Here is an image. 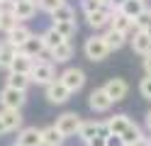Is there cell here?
<instances>
[{"mask_svg":"<svg viewBox=\"0 0 151 146\" xmlns=\"http://www.w3.org/2000/svg\"><path fill=\"white\" fill-rule=\"evenodd\" d=\"M83 51H86L88 61H102V58H107L110 46H107V42H105V37H102V34H93L90 39H86Z\"/></svg>","mask_w":151,"mask_h":146,"instance_id":"cell-1","label":"cell"},{"mask_svg":"<svg viewBox=\"0 0 151 146\" xmlns=\"http://www.w3.org/2000/svg\"><path fill=\"white\" fill-rule=\"evenodd\" d=\"M29 78H32V83H37V85H49L51 81H56V71H54V63L51 61H34V66H32V71H29Z\"/></svg>","mask_w":151,"mask_h":146,"instance_id":"cell-2","label":"cell"},{"mask_svg":"<svg viewBox=\"0 0 151 146\" xmlns=\"http://www.w3.org/2000/svg\"><path fill=\"white\" fill-rule=\"evenodd\" d=\"M81 114L78 112H63L59 119H56V129H59L66 139H68V136H76L78 134V129H81Z\"/></svg>","mask_w":151,"mask_h":146,"instance_id":"cell-3","label":"cell"},{"mask_svg":"<svg viewBox=\"0 0 151 146\" xmlns=\"http://www.w3.org/2000/svg\"><path fill=\"white\" fill-rule=\"evenodd\" d=\"M27 100L24 90H17L12 85H5L3 90H0V105L3 107H12V110H22V105Z\"/></svg>","mask_w":151,"mask_h":146,"instance_id":"cell-4","label":"cell"},{"mask_svg":"<svg viewBox=\"0 0 151 146\" xmlns=\"http://www.w3.org/2000/svg\"><path fill=\"white\" fill-rule=\"evenodd\" d=\"M59 81L68 88L71 93H78L83 85H86V73L81 71V68H66V71L59 76Z\"/></svg>","mask_w":151,"mask_h":146,"instance_id":"cell-5","label":"cell"},{"mask_svg":"<svg viewBox=\"0 0 151 146\" xmlns=\"http://www.w3.org/2000/svg\"><path fill=\"white\" fill-rule=\"evenodd\" d=\"M71 97V90L68 88H66L59 78H56V81H51L49 85H46V100H49L51 105H63L66 100H68Z\"/></svg>","mask_w":151,"mask_h":146,"instance_id":"cell-6","label":"cell"},{"mask_svg":"<svg viewBox=\"0 0 151 146\" xmlns=\"http://www.w3.org/2000/svg\"><path fill=\"white\" fill-rule=\"evenodd\" d=\"M88 105H90L93 112H107L112 107V100H110V95L105 93V88H95V90L88 95Z\"/></svg>","mask_w":151,"mask_h":146,"instance_id":"cell-7","label":"cell"},{"mask_svg":"<svg viewBox=\"0 0 151 146\" xmlns=\"http://www.w3.org/2000/svg\"><path fill=\"white\" fill-rule=\"evenodd\" d=\"M95 134H110V132H107V124H102V122H98V119H83V122H81V129H78L76 136H81L83 141H88V139H93Z\"/></svg>","mask_w":151,"mask_h":146,"instance_id":"cell-8","label":"cell"},{"mask_svg":"<svg viewBox=\"0 0 151 146\" xmlns=\"http://www.w3.org/2000/svg\"><path fill=\"white\" fill-rule=\"evenodd\" d=\"M102 88H105V93L110 95V100H112V102L124 100V97H127V93H129V85L122 81V78H110V81L102 85Z\"/></svg>","mask_w":151,"mask_h":146,"instance_id":"cell-9","label":"cell"},{"mask_svg":"<svg viewBox=\"0 0 151 146\" xmlns=\"http://www.w3.org/2000/svg\"><path fill=\"white\" fill-rule=\"evenodd\" d=\"M112 10L110 5H102L100 10H95V12H90V15H86L88 17V24L93 27V29H102V27H110V19H112Z\"/></svg>","mask_w":151,"mask_h":146,"instance_id":"cell-10","label":"cell"},{"mask_svg":"<svg viewBox=\"0 0 151 146\" xmlns=\"http://www.w3.org/2000/svg\"><path fill=\"white\" fill-rule=\"evenodd\" d=\"M37 0H22V3H12V15L17 17V22H27L37 15Z\"/></svg>","mask_w":151,"mask_h":146,"instance_id":"cell-11","label":"cell"},{"mask_svg":"<svg viewBox=\"0 0 151 146\" xmlns=\"http://www.w3.org/2000/svg\"><path fill=\"white\" fill-rule=\"evenodd\" d=\"M110 27H112V29H117V32H124V34H134V32H137L134 19H132V17H127L124 12H119V10H115V12H112Z\"/></svg>","mask_w":151,"mask_h":146,"instance_id":"cell-12","label":"cell"},{"mask_svg":"<svg viewBox=\"0 0 151 146\" xmlns=\"http://www.w3.org/2000/svg\"><path fill=\"white\" fill-rule=\"evenodd\" d=\"M20 51H22V54H27V56H32L34 61H37V58H39V56L46 51V46H44V39H42V34H39V37H37V34H32V37H29V39H27V42L20 46Z\"/></svg>","mask_w":151,"mask_h":146,"instance_id":"cell-13","label":"cell"},{"mask_svg":"<svg viewBox=\"0 0 151 146\" xmlns=\"http://www.w3.org/2000/svg\"><path fill=\"white\" fill-rule=\"evenodd\" d=\"M15 144H20V146H42V129H37V127H24V129H20Z\"/></svg>","mask_w":151,"mask_h":146,"instance_id":"cell-14","label":"cell"},{"mask_svg":"<svg viewBox=\"0 0 151 146\" xmlns=\"http://www.w3.org/2000/svg\"><path fill=\"white\" fill-rule=\"evenodd\" d=\"M0 117H3V124L7 132H17L22 127V110H12V107H3L0 110Z\"/></svg>","mask_w":151,"mask_h":146,"instance_id":"cell-15","label":"cell"},{"mask_svg":"<svg viewBox=\"0 0 151 146\" xmlns=\"http://www.w3.org/2000/svg\"><path fill=\"white\" fill-rule=\"evenodd\" d=\"M29 37H32V32H29V29H27V27H24L22 22H17V24H15L12 29H10V32L5 34V39H7L10 44H15L17 49H20V46H22V44H24V42H27Z\"/></svg>","mask_w":151,"mask_h":146,"instance_id":"cell-16","label":"cell"},{"mask_svg":"<svg viewBox=\"0 0 151 146\" xmlns=\"http://www.w3.org/2000/svg\"><path fill=\"white\" fill-rule=\"evenodd\" d=\"M132 49L139 54V56H144L151 51V34L144 32V29H137L134 32V39H132Z\"/></svg>","mask_w":151,"mask_h":146,"instance_id":"cell-17","label":"cell"},{"mask_svg":"<svg viewBox=\"0 0 151 146\" xmlns=\"http://www.w3.org/2000/svg\"><path fill=\"white\" fill-rule=\"evenodd\" d=\"M20 51L15 44H10L7 39H3L0 42V68L3 71H10V63H12V58H15V54Z\"/></svg>","mask_w":151,"mask_h":146,"instance_id":"cell-18","label":"cell"},{"mask_svg":"<svg viewBox=\"0 0 151 146\" xmlns=\"http://www.w3.org/2000/svg\"><path fill=\"white\" fill-rule=\"evenodd\" d=\"M63 141H66V136L56 129V124L42 129V146H63Z\"/></svg>","mask_w":151,"mask_h":146,"instance_id":"cell-19","label":"cell"},{"mask_svg":"<svg viewBox=\"0 0 151 146\" xmlns=\"http://www.w3.org/2000/svg\"><path fill=\"white\" fill-rule=\"evenodd\" d=\"M32 66H34V58H32V56L17 51L15 58H12V63H10V71H15V73H27V76H29Z\"/></svg>","mask_w":151,"mask_h":146,"instance_id":"cell-20","label":"cell"},{"mask_svg":"<svg viewBox=\"0 0 151 146\" xmlns=\"http://www.w3.org/2000/svg\"><path fill=\"white\" fill-rule=\"evenodd\" d=\"M49 54H51V58H54L56 63H66V61H71V58H73V46H71L68 39H66L63 44H59L56 49H51Z\"/></svg>","mask_w":151,"mask_h":146,"instance_id":"cell-21","label":"cell"},{"mask_svg":"<svg viewBox=\"0 0 151 146\" xmlns=\"http://www.w3.org/2000/svg\"><path fill=\"white\" fill-rule=\"evenodd\" d=\"M144 10H146V0H124V5L119 7V12H124L127 17L137 19Z\"/></svg>","mask_w":151,"mask_h":146,"instance_id":"cell-22","label":"cell"},{"mask_svg":"<svg viewBox=\"0 0 151 146\" xmlns=\"http://www.w3.org/2000/svg\"><path fill=\"white\" fill-rule=\"evenodd\" d=\"M102 37H105L110 51H117V49H122V46H124V42H127V34H124V32H117V29H112V27H110Z\"/></svg>","mask_w":151,"mask_h":146,"instance_id":"cell-23","label":"cell"},{"mask_svg":"<svg viewBox=\"0 0 151 146\" xmlns=\"http://www.w3.org/2000/svg\"><path fill=\"white\" fill-rule=\"evenodd\" d=\"M7 85H12V88H17V90H24V93H27V88L32 85V78L27 76V73L7 71Z\"/></svg>","mask_w":151,"mask_h":146,"instance_id":"cell-24","label":"cell"},{"mask_svg":"<svg viewBox=\"0 0 151 146\" xmlns=\"http://www.w3.org/2000/svg\"><path fill=\"white\" fill-rule=\"evenodd\" d=\"M129 122H132V119H129L127 114H115V117H110L105 124H107V132H110V134H122V132L129 127Z\"/></svg>","mask_w":151,"mask_h":146,"instance_id":"cell-25","label":"cell"},{"mask_svg":"<svg viewBox=\"0 0 151 146\" xmlns=\"http://www.w3.org/2000/svg\"><path fill=\"white\" fill-rule=\"evenodd\" d=\"M56 32H59L63 39H71L76 32H78V24H76V19H63V22H54L51 24Z\"/></svg>","mask_w":151,"mask_h":146,"instance_id":"cell-26","label":"cell"},{"mask_svg":"<svg viewBox=\"0 0 151 146\" xmlns=\"http://www.w3.org/2000/svg\"><path fill=\"white\" fill-rule=\"evenodd\" d=\"M42 39H44V46H46V51H51V49H56L59 44H63V42H66V39H63L59 32H56L54 27H49V29H46V32L42 34Z\"/></svg>","mask_w":151,"mask_h":146,"instance_id":"cell-27","label":"cell"},{"mask_svg":"<svg viewBox=\"0 0 151 146\" xmlns=\"http://www.w3.org/2000/svg\"><path fill=\"white\" fill-rule=\"evenodd\" d=\"M51 19H54V22H63V19H76V12H73V7L71 5H59V7H56L54 10V12H51Z\"/></svg>","mask_w":151,"mask_h":146,"instance_id":"cell-28","label":"cell"},{"mask_svg":"<svg viewBox=\"0 0 151 146\" xmlns=\"http://www.w3.org/2000/svg\"><path fill=\"white\" fill-rule=\"evenodd\" d=\"M17 24V17L12 15V10H0V32H10V29Z\"/></svg>","mask_w":151,"mask_h":146,"instance_id":"cell-29","label":"cell"},{"mask_svg":"<svg viewBox=\"0 0 151 146\" xmlns=\"http://www.w3.org/2000/svg\"><path fill=\"white\" fill-rule=\"evenodd\" d=\"M141 136H144V134H141V129H139L134 122H129V127H127L124 132H122V139H124V144H127V146H129V144H134L137 139H141Z\"/></svg>","mask_w":151,"mask_h":146,"instance_id":"cell-30","label":"cell"},{"mask_svg":"<svg viewBox=\"0 0 151 146\" xmlns=\"http://www.w3.org/2000/svg\"><path fill=\"white\" fill-rule=\"evenodd\" d=\"M66 3V0H37V7H39V10H44V12H54V10L56 7H59V5H63Z\"/></svg>","mask_w":151,"mask_h":146,"instance_id":"cell-31","label":"cell"},{"mask_svg":"<svg viewBox=\"0 0 151 146\" xmlns=\"http://www.w3.org/2000/svg\"><path fill=\"white\" fill-rule=\"evenodd\" d=\"M102 5V0H81V7H83V12L86 15H90V12H95V10H100Z\"/></svg>","mask_w":151,"mask_h":146,"instance_id":"cell-32","label":"cell"},{"mask_svg":"<svg viewBox=\"0 0 151 146\" xmlns=\"http://www.w3.org/2000/svg\"><path fill=\"white\" fill-rule=\"evenodd\" d=\"M149 24H151V10L146 7L144 12H141V15H139V17L134 19V27H137V29H146Z\"/></svg>","mask_w":151,"mask_h":146,"instance_id":"cell-33","label":"cell"},{"mask_svg":"<svg viewBox=\"0 0 151 146\" xmlns=\"http://www.w3.org/2000/svg\"><path fill=\"white\" fill-rule=\"evenodd\" d=\"M139 93H141V97L151 100V73H146V78H141V83H139Z\"/></svg>","mask_w":151,"mask_h":146,"instance_id":"cell-34","label":"cell"},{"mask_svg":"<svg viewBox=\"0 0 151 146\" xmlns=\"http://www.w3.org/2000/svg\"><path fill=\"white\" fill-rule=\"evenodd\" d=\"M105 146H127V144L122 139V134H107L105 136Z\"/></svg>","mask_w":151,"mask_h":146,"instance_id":"cell-35","label":"cell"},{"mask_svg":"<svg viewBox=\"0 0 151 146\" xmlns=\"http://www.w3.org/2000/svg\"><path fill=\"white\" fill-rule=\"evenodd\" d=\"M105 136H107V134H95L93 139L86 141V146H105Z\"/></svg>","mask_w":151,"mask_h":146,"instance_id":"cell-36","label":"cell"},{"mask_svg":"<svg viewBox=\"0 0 151 146\" xmlns=\"http://www.w3.org/2000/svg\"><path fill=\"white\" fill-rule=\"evenodd\" d=\"M105 5H110L112 10H119L122 5H124V0H105Z\"/></svg>","mask_w":151,"mask_h":146,"instance_id":"cell-37","label":"cell"},{"mask_svg":"<svg viewBox=\"0 0 151 146\" xmlns=\"http://www.w3.org/2000/svg\"><path fill=\"white\" fill-rule=\"evenodd\" d=\"M129 146H151V139H146V136H141V139H137L134 144H129Z\"/></svg>","mask_w":151,"mask_h":146,"instance_id":"cell-38","label":"cell"},{"mask_svg":"<svg viewBox=\"0 0 151 146\" xmlns=\"http://www.w3.org/2000/svg\"><path fill=\"white\" fill-rule=\"evenodd\" d=\"M144 71H146V73H151V51H149V54H144Z\"/></svg>","mask_w":151,"mask_h":146,"instance_id":"cell-39","label":"cell"},{"mask_svg":"<svg viewBox=\"0 0 151 146\" xmlns=\"http://www.w3.org/2000/svg\"><path fill=\"white\" fill-rule=\"evenodd\" d=\"M146 129H149V132H151V110H149V112H146Z\"/></svg>","mask_w":151,"mask_h":146,"instance_id":"cell-40","label":"cell"},{"mask_svg":"<svg viewBox=\"0 0 151 146\" xmlns=\"http://www.w3.org/2000/svg\"><path fill=\"white\" fill-rule=\"evenodd\" d=\"M3 134H7V129H5V124H3V117H0V136Z\"/></svg>","mask_w":151,"mask_h":146,"instance_id":"cell-41","label":"cell"},{"mask_svg":"<svg viewBox=\"0 0 151 146\" xmlns=\"http://www.w3.org/2000/svg\"><path fill=\"white\" fill-rule=\"evenodd\" d=\"M10 3H22V0H10Z\"/></svg>","mask_w":151,"mask_h":146,"instance_id":"cell-42","label":"cell"},{"mask_svg":"<svg viewBox=\"0 0 151 146\" xmlns=\"http://www.w3.org/2000/svg\"><path fill=\"white\" fill-rule=\"evenodd\" d=\"M12 146H20V144H12Z\"/></svg>","mask_w":151,"mask_h":146,"instance_id":"cell-43","label":"cell"},{"mask_svg":"<svg viewBox=\"0 0 151 146\" xmlns=\"http://www.w3.org/2000/svg\"><path fill=\"white\" fill-rule=\"evenodd\" d=\"M102 3H105V0H102Z\"/></svg>","mask_w":151,"mask_h":146,"instance_id":"cell-44","label":"cell"}]
</instances>
